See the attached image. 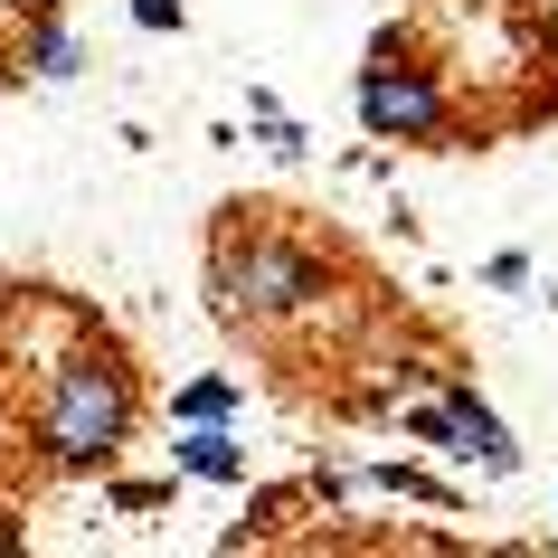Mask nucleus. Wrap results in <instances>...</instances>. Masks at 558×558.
I'll return each instance as SVG.
<instances>
[{"label":"nucleus","mask_w":558,"mask_h":558,"mask_svg":"<svg viewBox=\"0 0 558 558\" xmlns=\"http://www.w3.org/2000/svg\"><path fill=\"white\" fill-rule=\"evenodd\" d=\"M323 294H331L323 246H303L294 228H265V218L246 228V208L218 218V236H208V313L228 331H284Z\"/></svg>","instance_id":"f257e3e1"},{"label":"nucleus","mask_w":558,"mask_h":558,"mask_svg":"<svg viewBox=\"0 0 558 558\" xmlns=\"http://www.w3.org/2000/svg\"><path fill=\"white\" fill-rule=\"evenodd\" d=\"M133 416H143V388H133V369L114 351H66L29 408L38 464L48 473H105L133 445Z\"/></svg>","instance_id":"f03ea898"},{"label":"nucleus","mask_w":558,"mask_h":558,"mask_svg":"<svg viewBox=\"0 0 558 558\" xmlns=\"http://www.w3.org/2000/svg\"><path fill=\"white\" fill-rule=\"evenodd\" d=\"M360 123H369V143H416V151H445V133H454V95H445L436 66L398 58V48H379V58L360 66L351 86Z\"/></svg>","instance_id":"7ed1b4c3"},{"label":"nucleus","mask_w":558,"mask_h":558,"mask_svg":"<svg viewBox=\"0 0 558 558\" xmlns=\"http://www.w3.org/2000/svg\"><path fill=\"white\" fill-rule=\"evenodd\" d=\"M408 436L416 445H445V454H464V464H483L493 483H501V473H521V436H511L464 379H436V398H416V408H408Z\"/></svg>","instance_id":"20e7f679"},{"label":"nucleus","mask_w":558,"mask_h":558,"mask_svg":"<svg viewBox=\"0 0 558 558\" xmlns=\"http://www.w3.org/2000/svg\"><path fill=\"white\" fill-rule=\"evenodd\" d=\"M10 66H20V76H38V86L86 76V38H76V20H66L58 0H48V10H29V20H10Z\"/></svg>","instance_id":"39448f33"},{"label":"nucleus","mask_w":558,"mask_h":558,"mask_svg":"<svg viewBox=\"0 0 558 558\" xmlns=\"http://www.w3.org/2000/svg\"><path fill=\"white\" fill-rule=\"evenodd\" d=\"M171 473L208 483V493H236V483H246V445H236L228 426H190V436L171 445Z\"/></svg>","instance_id":"423d86ee"},{"label":"nucleus","mask_w":558,"mask_h":558,"mask_svg":"<svg viewBox=\"0 0 558 558\" xmlns=\"http://www.w3.org/2000/svg\"><path fill=\"white\" fill-rule=\"evenodd\" d=\"M180 426H228V416H246V379H228V369H208V379H190L171 398Z\"/></svg>","instance_id":"0eeeda50"},{"label":"nucleus","mask_w":558,"mask_h":558,"mask_svg":"<svg viewBox=\"0 0 558 558\" xmlns=\"http://www.w3.org/2000/svg\"><path fill=\"white\" fill-rule=\"evenodd\" d=\"M246 123H256V143L275 151V161H303V143H313V133H303V123L284 114V105H275L265 86H246Z\"/></svg>","instance_id":"6e6552de"},{"label":"nucleus","mask_w":558,"mask_h":558,"mask_svg":"<svg viewBox=\"0 0 558 558\" xmlns=\"http://www.w3.org/2000/svg\"><path fill=\"white\" fill-rule=\"evenodd\" d=\"M133 29H143V38H180V29H190V10H180V0H133Z\"/></svg>","instance_id":"1a4fd4ad"},{"label":"nucleus","mask_w":558,"mask_h":558,"mask_svg":"<svg viewBox=\"0 0 558 558\" xmlns=\"http://www.w3.org/2000/svg\"><path fill=\"white\" fill-rule=\"evenodd\" d=\"M483 284H493V294H521V284H530V256H521V246L483 256Z\"/></svg>","instance_id":"9d476101"},{"label":"nucleus","mask_w":558,"mask_h":558,"mask_svg":"<svg viewBox=\"0 0 558 558\" xmlns=\"http://www.w3.org/2000/svg\"><path fill=\"white\" fill-rule=\"evenodd\" d=\"M151 501H171V483H114V511H151Z\"/></svg>","instance_id":"9b49d317"},{"label":"nucleus","mask_w":558,"mask_h":558,"mask_svg":"<svg viewBox=\"0 0 558 558\" xmlns=\"http://www.w3.org/2000/svg\"><path fill=\"white\" fill-rule=\"evenodd\" d=\"M0 558H20V521L10 511H0Z\"/></svg>","instance_id":"f8f14e48"},{"label":"nucleus","mask_w":558,"mask_h":558,"mask_svg":"<svg viewBox=\"0 0 558 558\" xmlns=\"http://www.w3.org/2000/svg\"><path fill=\"white\" fill-rule=\"evenodd\" d=\"M29 10H48V0H0V20H29Z\"/></svg>","instance_id":"ddd939ff"},{"label":"nucleus","mask_w":558,"mask_h":558,"mask_svg":"<svg viewBox=\"0 0 558 558\" xmlns=\"http://www.w3.org/2000/svg\"><path fill=\"white\" fill-rule=\"evenodd\" d=\"M10 76H20V66H10V20H0V86H10Z\"/></svg>","instance_id":"4468645a"}]
</instances>
